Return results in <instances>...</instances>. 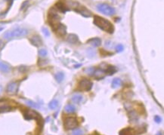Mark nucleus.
<instances>
[{
    "label": "nucleus",
    "mask_w": 164,
    "mask_h": 135,
    "mask_svg": "<svg viewBox=\"0 0 164 135\" xmlns=\"http://www.w3.org/2000/svg\"><path fill=\"white\" fill-rule=\"evenodd\" d=\"M64 111L67 113H73L76 111V108L74 106H73L71 104H67L64 107Z\"/></svg>",
    "instance_id": "4468645a"
},
{
    "label": "nucleus",
    "mask_w": 164,
    "mask_h": 135,
    "mask_svg": "<svg viewBox=\"0 0 164 135\" xmlns=\"http://www.w3.org/2000/svg\"><path fill=\"white\" fill-rule=\"evenodd\" d=\"M0 71L3 72V73H9L11 71L10 65L6 63L3 62V61H0Z\"/></svg>",
    "instance_id": "0eeeda50"
},
{
    "label": "nucleus",
    "mask_w": 164,
    "mask_h": 135,
    "mask_svg": "<svg viewBox=\"0 0 164 135\" xmlns=\"http://www.w3.org/2000/svg\"><path fill=\"white\" fill-rule=\"evenodd\" d=\"M12 109V107L7 105H3L0 106V112H9Z\"/></svg>",
    "instance_id": "6ab92c4d"
},
{
    "label": "nucleus",
    "mask_w": 164,
    "mask_h": 135,
    "mask_svg": "<svg viewBox=\"0 0 164 135\" xmlns=\"http://www.w3.org/2000/svg\"><path fill=\"white\" fill-rule=\"evenodd\" d=\"M37 115L36 112L33 111V110H29V111H27L26 113L24 114V117L25 118L27 119H32V118H36Z\"/></svg>",
    "instance_id": "f8f14e48"
},
{
    "label": "nucleus",
    "mask_w": 164,
    "mask_h": 135,
    "mask_svg": "<svg viewBox=\"0 0 164 135\" xmlns=\"http://www.w3.org/2000/svg\"><path fill=\"white\" fill-rule=\"evenodd\" d=\"M121 84H122V81H121L120 79L116 78V79H114L113 80L111 85H112V88H119V87L121 85Z\"/></svg>",
    "instance_id": "2eb2a0df"
},
{
    "label": "nucleus",
    "mask_w": 164,
    "mask_h": 135,
    "mask_svg": "<svg viewBox=\"0 0 164 135\" xmlns=\"http://www.w3.org/2000/svg\"><path fill=\"white\" fill-rule=\"evenodd\" d=\"M97 10L105 15H107V16H112L115 14V9L110 6L107 4H104V3H101V4H98L97 6Z\"/></svg>",
    "instance_id": "7ed1b4c3"
},
{
    "label": "nucleus",
    "mask_w": 164,
    "mask_h": 135,
    "mask_svg": "<svg viewBox=\"0 0 164 135\" xmlns=\"http://www.w3.org/2000/svg\"><path fill=\"white\" fill-rule=\"evenodd\" d=\"M27 4H28V1H26L25 3H23V5H22V6H21V9H24V6H26V5H27Z\"/></svg>",
    "instance_id": "cd10ccee"
},
{
    "label": "nucleus",
    "mask_w": 164,
    "mask_h": 135,
    "mask_svg": "<svg viewBox=\"0 0 164 135\" xmlns=\"http://www.w3.org/2000/svg\"><path fill=\"white\" fill-rule=\"evenodd\" d=\"M42 33H43V34L45 35V36L48 37V36H50V33H49L48 30L47 28H45V27H42Z\"/></svg>",
    "instance_id": "393cba45"
},
{
    "label": "nucleus",
    "mask_w": 164,
    "mask_h": 135,
    "mask_svg": "<svg viewBox=\"0 0 164 135\" xmlns=\"http://www.w3.org/2000/svg\"><path fill=\"white\" fill-rule=\"evenodd\" d=\"M30 42L31 43L35 45V46H39L42 45V39L39 36H34L30 39Z\"/></svg>",
    "instance_id": "1a4fd4ad"
},
{
    "label": "nucleus",
    "mask_w": 164,
    "mask_h": 135,
    "mask_svg": "<svg viewBox=\"0 0 164 135\" xmlns=\"http://www.w3.org/2000/svg\"><path fill=\"white\" fill-rule=\"evenodd\" d=\"M88 43L91 44L92 45H93L94 47H98L99 45H101V40L99 38H92L91 39H89L88 41Z\"/></svg>",
    "instance_id": "9d476101"
},
{
    "label": "nucleus",
    "mask_w": 164,
    "mask_h": 135,
    "mask_svg": "<svg viewBox=\"0 0 164 135\" xmlns=\"http://www.w3.org/2000/svg\"><path fill=\"white\" fill-rule=\"evenodd\" d=\"M57 6H58V9L60 10V11H61L62 12H65L67 10V9L61 3H58V4H57Z\"/></svg>",
    "instance_id": "4be33fe9"
},
{
    "label": "nucleus",
    "mask_w": 164,
    "mask_h": 135,
    "mask_svg": "<svg viewBox=\"0 0 164 135\" xmlns=\"http://www.w3.org/2000/svg\"><path fill=\"white\" fill-rule=\"evenodd\" d=\"M83 130L80 128H75L72 132V135H83Z\"/></svg>",
    "instance_id": "aec40b11"
},
{
    "label": "nucleus",
    "mask_w": 164,
    "mask_h": 135,
    "mask_svg": "<svg viewBox=\"0 0 164 135\" xmlns=\"http://www.w3.org/2000/svg\"><path fill=\"white\" fill-rule=\"evenodd\" d=\"M27 103L30 106H31V107H33V108H39V106H38L36 103H34V102H33V101L27 100Z\"/></svg>",
    "instance_id": "5701e85b"
},
{
    "label": "nucleus",
    "mask_w": 164,
    "mask_h": 135,
    "mask_svg": "<svg viewBox=\"0 0 164 135\" xmlns=\"http://www.w3.org/2000/svg\"><path fill=\"white\" fill-rule=\"evenodd\" d=\"M28 34V30L25 28H15L12 30L6 32L3 35V38L6 40H11L13 39L21 38L27 36Z\"/></svg>",
    "instance_id": "f03ea898"
},
{
    "label": "nucleus",
    "mask_w": 164,
    "mask_h": 135,
    "mask_svg": "<svg viewBox=\"0 0 164 135\" xmlns=\"http://www.w3.org/2000/svg\"><path fill=\"white\" fill-rule=\"evenodd\" d=\"M79 86L83 91H89L92 87V82L89 79H83L79 82Z\"/></svg>",
    "instance_id": "39448f33"
},
{
    "label": "nucleus",
    "mask_w": 164,
    "mask_h": 135,
    "mask_svg": "<svg viewBox=\"0 0 164 135\" xmlns=\"http://www.w3.org/2000/svg\"><path fill=\"white\" fill-rule=\"evenodd\" d=\"M48 54V51L46 49H44V48H42L39 51V55L41 57H46Z\"/></svg>",
    "instance_id": "412c9836"
},
{
    "label": "nucleus",
    "mask_w": 164,
    "mask_h": 135,
    "mask_svg": "<svg viewBox=\"0 0 164 135\" xmlns=\"http://www.w3.org/2000/svg\"><path fill=\"white\" fill-rule=\"evenodd\" d=\"M116 50H117V51H118V52H121L123 50V45H118L117 47H116Z\"/></svg>",
    "instance_id": "a878e982"
},
{
    "label": "nucleus",
    "mask_w": 164,
    "mask_h": 135,
    "mask_svg": "<svg viewBox=\"0 0 164 135\" xmlns=\"http://www.w3.org/2000/svg\"><path fill=\"white\" fill-rule=\"evenodd\" d=\"M94 24L99 27L100 29H101L104 31L108 32L110 33H112L114 32V26L113 24L106 19L99 17V16H95L94 17Z\"/></svg>",
    "instance_id": "f257e3e1"
},
{
    "label": "nucleus",
    "mask_w": 164,
    "mask_h": 135,
    "mask_svg": "<svg viewBox=\"0 0 164 135\" xmlns=\"http://www.w3.org/2000/svg\"><path fill=\"white\" fill-rule=\"evenodd\" d=\"M115 72H116V70H115L114 67H113V66H110V67H109V68L107 70V73H108L109 75H111V74H113V73H115Z\"/></svg>",
    "instance_id": "b1692460"
},
{
    "label": "nucleus",
    "mask_w": 164,
    "mask_h": 135,
    "mask_svg": "<svg viewBox=\"0 0 164 135\" xmlns=\"http://www.w3.org/2000/svg\"><path fill=\"white\" fill-rule=\"evenodd\" d=\"M67 42L71 44H76L79 42V38L75 34H70L67 37Z\"/></svg>",
    "instance_id": "9b49d317"
},
{
    "label": "nucleus",
    "mask_w": 164,
    "mask_h": 135,
    "mask_svg": "<svg viewBox=\"0 0 164 135\" xmlns=\"http://www.w3.org/2000/svg\"><path fill=\"white\" fill-rule=\"evenodd\" d=\"M57 33L60 36H64L66 34V27L62 24H59L57 27Z\"/></svg>",
    "instance_id": "ddd939ff"
},
{
    "label": "nucleus",
    "mask_w": 164,
    "mask_h": 135,
    "mask_svg": "<svg viewBox=\"0 0 164 135\" xmlns=\"http://www.w3.org/2000/svg\"><path fill=\"white\" fill-rule=\"evenodd\" d=\"M18 88V85L17 82H11L8 85L6 91L9 94H15L17 92Z\"/></svg>",
    "instance_id": "423d86ee"
},
{
    "label": "nucleus",
    "mask_w": 164,
    "mask_h": 135,
    "mask_svg": "<svg viewBox=\"0 0 164 135\" xmlns=\"http://www.w3.org/2000/svg\"><path fill=\"white\" fill-rule=\"evenodd\" d=\"M58 106V101L57 100H52L49 103H48V108L51 109H56Z\"/></svg>",
    "instance_id": "f3484780"
},
{
    "label": "nucleus",
    "mask_w": 164,
    "mask_h": 135,
    "mask_svg": "<svg viewBox=\"0 0 164 135\" xmlns=\"http://www.w3.org/2000/svg\"><path fill=\"white\" fill-rule=\"evenodd\" d=\"M157 135H162V133H157Z\"/></svg>",
    "instance_id": "c85d7f7f"
},
{
    "label": "nucleus",
    "mask_w": 164,
    "mask_h": 135,
    "mask_svg": "<svg viewBox=\"0 0 164 135\" xmlns=\"http://www.w3.org/2000/svg\"><path fill=\"white\" fill-rule=\"evenodd\" d=\"M64 127L66 129H73L76 128L78 125V121L74 117H68L64 120Z\"/></svg>",
    "instance_id": "20e7f679"
},
{
    "label": "nucleus",
    "mask_w": 164,
    "mask_h": 135,
    "mask_svg": "<svg viewBox=\"0 0 164 135\" xmlns=\"http://www.w3.org/2000/svg\"><path fill=\"white\" fill-rule=\"evenodd\" d=\"M83 100V96L80 94H75L72 97V101L75 103H79Z\"/></svg>",
    "instance_id": "dca6fc26"
},
{
    "label": "nucleus",
    "mask_w": 164,
    "mask_h": 135,
    "mask_svg": "<svg viewBox=\"0 0 164 135\" xmlns=\"http://www.w3.org/2000/svg\"><path fill=\"white\" fill-rule=\"evenodd\" d=\"M154 121H155L156 123H160L161 121H162V119H161V118H160L159 115H155V116H154Z\"/></svg>",
    "instance_id": "bb28decb"
},
{
    "label": "nucleus",
    "mask_w": 164,
    "mask_h": 135,
    "mask_svg": "<svg viewBox=\"0 0 164 135\" xmlns=\"http://www.w3.org/2000/svg\"><path fill=\"white\" fill-rule=\"evenodd\" d=\"M54 77H55V79L58 82H61L62 80L64 79V75L63 73H58L57 74H55V76H54Z\"/></svg>",
    "instance_id": "a211bd4d"
},
{
    "label": "nucleus",
    "mask_w": 164,
    "mask_h": 135,
    "mask_svg": "<svg viewBox=\"0 0 164 135\" xmlns=\"http://www.w3.org/2000/svg\"><path fill=\"white\" fill-rule=\"evenodd\" d=\"M120 135H135V130L133 128L126 127L120 131Z\"/></svg>",
    "instance_id": "6e6552de"
}]
</instances>
